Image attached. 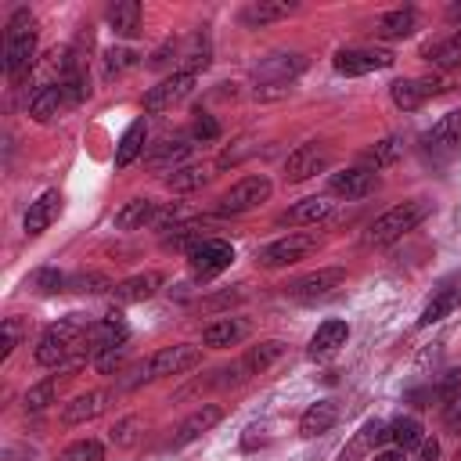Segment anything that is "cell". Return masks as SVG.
<instances>
[{"label":"cell","instance_id":"obj_10","mask_svg":"<svg viewBox=\"0 0 461 461\" xmlns=\"http://www.w3.org/2000/svg\"><path fill=\"white\" fill-rule=\"evenodd\" d=\"M198 364H202V349H198V346H187V342H180V346H166V349H158V353L148 357V371H151V378L187 375V371H194Z\"/></svg>","mask_w":461,"mask_h":461},{"label":"cell","instance_id":"obj_8","mask_svg":"<svg viewBox=\"0 0 461 461\" xmlns=\"http://www.w3.org/2000/svg\"><path fill=\"white\" fill-rule=\"evenodd\" d=\"M342 281H346V270L342 267H321V270H310V274L288 281L285 285V295L288 299H299V303H317V299L331 295Z\"/></svg>","mask_w":461,"mask_h":461},{"label":"cell","instance_id":"obj_54","mask_svg":"<svg viewBox=\"0 0 461 461\" xmlns=\"http://www.w3.org/2000/svg\"><path fill=\"white\" fill-rule=\"evenodd\" d=\"M447 22H454V25H461V0L447 7Z\"/></svg>","mask_w":461,"mask_h":461},{"label":"cell","instance_id":"obj_12","mask_svg":"<svg viewBox=\"0 0 461 461\" xmlns=\"http://www.w3.org/2000/svg\"><path fill=\"white\" fill-rule=\"evenodd\" d=\"M126 339H130V328H126V321L119 317V313H108V317H101V321H94L90 328H86V353L90 357H101V353H108V349H115V346H126Z\"/></svg>","mask_w":461,"mask_h":461},{"label":"cell","instance_id":"obj_35","mask_svg":"<svg viewBox=\"0 0 461 461\" xmlns=\"http://www.w3.org/2000/svg\"><path fill=\"white\" fill-rule=\"evenodd\" d=\"M176 54H180V65H184V72H198V68H205L209 65V40L202 36V32H191L187 40H184V47H176Z\"/></svg>","mask_w":461,"mask_h":461},{"label":"cell","instance_id":"obj_11","mask_svg":"<svg viewBox=\"0 0 461 461\" xmlns=\"http://www.w3.org/2000/svg\"><path fill=\"white\" fill-rule=\"evenodd\" d=\"M443 90H447V83H443L439 76H421V79H396V83L389 86V94H393L396 108H403V112H414V108H421L429 97H436V94H443Z\"/></svg>","mask_w":461,"mask_h":461},{"label":"cell","instance_id":"obj_13","mask_svg":"<svg viewBox=\"0 0 461 461\" xmlns=\"http://www.w3.org/2000/svg\"><path fill=\"white\" fill-rule=\"evenodd\" d=\"M393 54L389 50H371V47H353V50H339L335 54V72L342 76H367L378 68H389Z\"/></svg>","mask_w":461,"mask_h":461},{"label":"cell","instance_id":"obj_3","mask_svg":"<svg viewBox=\"0 0 461 461\" xmlns=\"http://www.w3.org/2000/svg\"><path fill=\"white\" fill-rule=\"evenodd\" d=\"M429 212H432V202H425V198H411V202H400V205L385 209V212L371 223V230H367V245H375V249L393 245L396 238H403L407 230H414Z\"/></svg>","mask_w":461,"mask_h":461},{"label":"cell","instance_id":"obj_26","mask_svg":"<svg viewBox=\"0 0 461 461\" xmlns=\"http://www.w3.org/2000/svg\"><path fill=\"white\" fill-rule=\"evenodd\" d=\"M457 303H461V285H443V288L425 303V310H421V317H418V328H429V324L443 321L447 313L457 310Z\"/></svg>","mask_w":461,"mask_h":461},{"label":"cell","instance_id":"obj_44","mask_svg":"<svg viewBox=\"0 0 461 461\" xmlns=\"http://www.w3.org/2000/svg\"><path fill=\"white\" fill-rule=\"evenodd\" d=\"M68 288H72V292L97 295V292H112V281L101 277V274H76V277H68Z\"/></svg>","mask_w":461,"mask_h":461},{"label":"cell","instance_id":"obj_42","mask_svg":"<svg viewBox=\"0 0 461 461\" xmlns=\"http://www.w3.org/2000/svg\"><path fill=\"white\" fill-rule=\"evenodd\" d=\"M29 285H32L40 295H54V292H61L68 281H65V277H61L54 267H40V270L29 277Z\"/></svg>","mask_w":461,"mask_h":461},{"label":"cell","instance_id":"obj_34","mask_svg":"<svg viewBox=\"0 0 461 461\" xmlns=\"http://www.w3.org/2000/svg\"><path fill=\"white\" fill-rule=\"evenodd\" d=\"M421 54L432 65H439V68H457L461 65V29L450 32V36H443V40H436V43H429Z\"/></svg>","mask_w":461,"mask_h":461},{"label":"cell","instance_id":"obj_36","mask_svg":"<svg viewBox=\"0 0 461 461\" xmlns=\"http://www.w3.org/2000/svg\"><path fill=\"white\" fill-rule=\"evenodd\" d=\"M205 238H209V234H205L198 223H176V227H169V234L162 238V245H166V249H176V252H187V256H191V252H194V249H198Z\"/></svg>","mask_w":461,"mask_h":461},{"label":"cell","instance_id":"obj_37","mask_svg":"<svg viewBox=\"0 0 461 461\" xmlns=\"http://www.w3.org/2000/svg\"><path fill=\"white\" fill-rule=\"evenodd\" d=\"M425 439V429L418 418H396L389 425V443H396V450H411V447H421Z\"/></svg>","mask_w":461,"mask_h":461},{"label":"cell","instance_id":"obj_1","mask_svg":"<svg viewBox=\"0 0 461 461\" xmlns=\"http://www.w3.org/2000/svg\"><path fill=\"white\" fill-rule=\"evenodd\" d=\"M86 328L90 324L83 321V313H68L65 321L50 324L40 335V342H36V364L40 367H61V364H68V357L86 346Z\"/></svg>","mask_w":461,"mask_h":461},{"label":"cell","instance_id":"obj_33","mask_svg":"<svg viewBox=\"0 0 461 461\" xmlns=\"http://www.w3.org/2000/svg\"><path fill=\"white\" fill-rule=\"evenodd\" d=\"M108 25L115 36H133L140 29V4L137 0H115L108 7Z\"/></svg>","mask_w":461,"mask_h":461},{"label":"cell","instance_id":"obj_9","mask_svg":"<svg viewBox=\"0 0 461 461\" xmlns=\"http://www.w3.org/2000/svg\"><path fill=\"white\" fill-rule=\"evenodd\" d=\"M187 263H191V274H194L198 281H209V277H216L220 270H227V267L234 263V249H230V241H223V238H205V241L187 256Z\"/></svg>","mask_w":461,"mask_h":461},{"label":"cell","instance_id":"obj_25","mask_svg":"<svg viewBox=\"0 0 461 461\" xmlns=\"http://www.w3.org/2000/svg\"><path fill=\"white\" fill-rule=\"evenodd\" d=\"M378 443H389V425H382L378 418H371V421L353 436V443L342 450V461H357V457L371 454Z\"/></svg>","mask_w":461,"mask_h":461},{"label":"cell","instance_id":"obj_43","mask_svg":"<svg viewBox=\"0 0 461 461\" xmlns=\"http://www.w3.org/2000/svg\"><path fill=\"white\" fill-rule=\"evenodd\" d=\"M104 457V447L97 443V439H79V443H72L58 461H101Z\"/></svg>","mask_w":461,"mask_h":461},{"label":"cell","instance_id":"obj_19","mask_svg":"<svg viewBox=\"0 0 461 461\" xmlns=\"http://www.w3.org/2000/svg\"><path fill=\"white\" fill-rule=\"evenodd\" d=\"M425 144H429V151L439 155V158L454 155V151L461 148V112H447V115L425 133Z\"/></svg>","mask_w":461,"mask_h":461},{"label":"cell","instance_id":"obj_6","mask_svg":"<svg viewBox=\"0 0 461 461\" xmlns=\"http://www.w3.org/2000/svg\"><path fill=\"white\" fill-rule=\"evenodd\" d=\"M270 191H274V184H270L263 173H256V176H241L238 184H230V187L220 194V212H227V216L249 212V209H256L259 202H267Z\"/></svg>","mask_w":461,"mask_h":461},{"label":"cell","instance_id":"obj_24","mask_svg":"<svg viewBox=\"0 0 461 461\" xmlns=\"http://www.w3.org/2000/svg\"><path fill=\"white\" fill-rule=\"evenodd\" d=\"M285 342L281 339H267V342H259V346H252L238 364H241V371H245V378H252V375H259V371H267L274 360H281L285 357Z\"/></svg>","mask_w":461,"mask_h":461},{"label":"cell","instance_id":"obj_45","mask_svg":"<svg viewBox=\"0 0 461 461\" xmlns=\"http://www.w3.org/2000/svg\"><path fill=\"white\" fill-rule=\"evenodd\" d=\"M133 65H137V54L126 50V47H112V50L104 54V72H108V76H119V72H126V68H133Z\"/></svg>","mask_w":461,"mask_h":461},{"label":"cell","instance_id":"obj_47","mask_svg":"<svg viewBox=\"0 0 461 461\" xmlns=\"http://www.w3.org/2000/svg\"><path fill=\"white\" fill-rule=\"evenodd\" d=\"M122 357H126V346H115V349H108V353L94 357V367H97L101 375H112V371H119V367H122Z\"/></svg>","mask_w":461,"mask_h":461},{"label":"cell","instance_id":"obj_49","mask_svg":"<svg viewBox=\"0 0 461 461\" xmlns=\"http://www.w3.org/2000/svg\"><path fill=\"white\" fill-rule=\"evenodd\" d=\"M443 425L461 436V396H450V400H447V407H443Z\"/></svg>","mask_w":461,"mask_h":461},{"label":"cell","instance_id":"obj_30","mask_svg":"<svg viewBox=\"0 0 461 461\" xmlns=\"http://www.w3.org/2000/svg\"><path fill=\"white\" fill-rule=\"evenodd\" d=\"M61 104H65V101H61V86H58V83H43V86H36L32 97H29V115H32L36 122H50Z\"/></svg>","mask_w":461,"mask_h":461},{"label":"cell","instance_id":"obj_17","mask_svg":"<svg viewBox=\"0 0 461 461\" xmlns=\"http://www.w3.org/2000/svg\"><path fill=\"white\" fill-rule=\"evenodd\" d=\"M249 331H252V324L245 317H220V321L202 328V342L209 349H227V346H238Z\"/></svg>","mask_w":461,"mask_h":461},{"label":"cell","instance_id":"obj_51","mask_svg":"<svg viewBox=\"0 0 461 461\" xmlns=\"http://www.w3.org/2000/svg\"><path fill=\"white\" fill-rule=\"evenodd\" d=\"M245 292H223V295H212V299H202V310H220V306H230L238 303Z\"/></svg>","mask_w":461,"mask_h":461},{"label":"cell","instance_id":"obj_23","mask_svg":"<svg viewBox=\"0 0 461 461\" xmlns=\"http://www.w3.org/2000/svg\"><path fill=\"white\" fill-rule=\"evenodd\" d=\"M346 339H349V324L346 321H324L317 331H313V339H310V357L317 360V357H331V353H339L342 346H346Z\"/></svg>","mask_w":461,"mask_h":461},{"label":"cell","instance_id":"obj_28","mask_svg":"<svg viewBox=\"0 0 461 461\" xmlns=\"http://www.w3.org/2000/svg\"><path fill=\"white\" fill-rule=\"evenodd\" d=\"M335 421H339V407H335L331 400H317V403H310V407L303 411L299 432H303V436H321V432H328Z\"/></svg>","mask_w":461,"mask_h":461},{"label":"cell","instance_id":"obj_29","mask_svg":"<svg viewBox=\"0 0 461 461\" xmlns=\"http://www.w3.org/2000/svg\"><path fill=\"white\" fill-rule=\"evenodd\" d=\"M299 4H288V0H256L241 11V22L245 25H267V22H277V18H288L295 14Z\"/></svg>","mask_w":461,"mask_h":461},{"label":"cell","instance_id":"obj_48","mask_svg":"<svg viewBox=\"0 0 461 461\" xmlns=\"http://www.w3.org/2000/svg\"><path fill=\"white\" fill-rule=\"evenodd\" d=\"M216 137H220V122L212 115H205V112H198V119H194V140H216Z\"/></svg>","mask_w":461,"mask_h":461},{"label":"cell","instance_id":"obj_2","mask_svg":"<svg viewBox=\"0 0 461 461\" xmlns=\"http://www.w3.org/2000/svg\"><path fill=\"white\" fill-rule=\"evenodd\" d=\"M32 58H36V18L29 14V7H18L4 36V72L18 79L32 68Z\"/></svg>","mask_w":461,"mask_h":461},{"label":"cell","instance_id":"obj_15","mask_svg":"<svg viewBox=\"0 0 461 461\" xmlns=\"http://www.w3.org/2000/svg\"><path fill=\"white\" fill-rule=\"evenodd\" d=\"M112 407V393L108 389H94V393H79L76 400H68L61 407V421L65 425H83V421H94L97 414H104Z\"/></svg>","mask_w":461,"mask_h":461},{"label":"cell","instance_id":"obj_40","mask_svg":"<svg viewBox=\"0 0 461 461\" xmlns=\"http://www.w3.org/2000/svg\"><path fill=\"white\" fill-rule=\"evenodd\" d=\"M209 169H202V166H184V169H173L169 176H166V187L169 191H194V187H205L209 184Z\"/></svg>","mask_w":461,"mask_h":461},{"label":"cell","instance_id":"obj_41","mask_svg":"<svg viewBox=\"0 0 461 461\" xmlns=\"http://www.w3.org/2000/svg\"><path fill=\"white\" fill-rule=\"evenodd\" d=\"M54 396H58V378H43L25 393V411H43L54 403Z\"/></svg>","mask_w":461,"mask_h":461},{"label":"cell","instance_id":"obj_16","mask_svg":"<svg viewBox=\"0 0 461 461\" xmlns=\"http://www.w3.org/2000/svg\"><path fill=\"white\" fill-rule=\"evenodd\" d=\"M375 187H378V176H375V169H367V166H353V169L331 176V194H339V198H346V202L367 198Z\"/></svg>","mask_w":461,"mask_h":461},{"label":"cell","instance_id":"obj_14","mask_svg":"<svg viewBox=\"0 0 461 461\" xmlns=\"http://www.w3.org/2000/svg\"><path fill=\"white\" fill-rule=\"evenodd\" d=\"M191 90H194V76H191V72H173L169 79H162L158 86H151V90L144 94V108H148V112H166V108H173L176 101H184Z\"/></svg>","mask_w":461,"mask_h":461},{"label":"cell","instance_id":"obj_22","mask_svg":"<svg viewBox=\"0 0 461 461\" xmlns=\"http://www.w3.org/2000/svg\"><path fill=\"white\" fill-rule=\"evenodd\" d=\"M328 212H331V202L328 198H303V202L288 205L277 216V227H310V223H321Z\"/></svg>","mask_w":461,"mask_h":461},{"label":"cell","instance_id":"obj_5","mask_svg":"<svg viewBox=\"0 0 461 461\" xmlns=\"http://www.w3.org/2000/svg\"><path fill=\"white\" fill-rule=\"evenodd\" d=\"M306 68V61L299 54H277V58H267L259 68H256V97H285L288 94V83Z\"/></svg>","mask_w":461,"mask_h":461},{"label":"cell","instance_id":"obj_46","mask_svg":"<svg viewBox=\"0 0 461 461\" xmlns=\"http://www.w3.org/2000/svg\"><path fill=\"white\" fill-rule=\"evenodd\" d=\"M18 339H22V321L18 317H7L4 321V339H0V360L11 357V349L18 346Z\"/></svg>","mask_w":461,"mask_h":461},{"label":"cell","instance_id":"obj_20","mask_svg":"<svg viewBox=\"0 0 461 461\" xmlns=\"http://www.w3.org/2000/svg\"><path fill=\"white\" fill-rule=\"evenodd\" d=\"M162 288V277L155 274V270H148V274H133V277H126V281H119V285H112V299L115 303H144V299H151L155 292Z\"/></svg>","mask_w":461,"mask_h":461},{"label":"cell","instance_id":"obj_38","mask_svg":"<svg viewBox=\"0 0 461 461\" xmlns=\"http://www.w3.org/2000/svg\"><path fill=\"white\" fill-rule=\"evenodd\" d=\"M187 151H191L187 137H166L162 144H155V148L148 151V162H151V166H158V169H166L169 162H180Z\"/></svg>","mask_w":461,"mask_h":461},{"label":"cell","instance_id":"obj_50","mask_svg":"<svg viewBox=\"0 0 461 461\" xmlns=\"http://www.w3.org/2000/svg\"><path fill=\"white\" fill-rule=\"evenodd\" d=\"M133 429H137V418H126V421H119V425L112 429V443H119V447H130V443H133Z\"/></svg>","mask_w":461,"mask_h":461},{"label":"cell","instance_id":"obj_32","mask_svg":"<svg viewBox=\"0 0 461 461\" xmlns=\"http://www.w3.org/2000/svg\"><path fill=\"white\" fill-rule=\"evenodd\" d=\"M155 212H158V205H155L151 198H133V202H126V205L115 212V227H119V230H137V227H144V223H155Z\"/></svg>","mask_w":461,"mask_h":461},{"label":"cell","instance_id":"obj_18","mask_svg":"<svg viewBox=\"0 0 461 461\" xmlns=\"http://www.w3.org/2000/svg\"><path fill=\"white\" fill-rule=\"evenodd\" d=\"M220 418H223V407H216V403H202L198 411H191L180 425H176V432H173V447H184V443H191V439H198L202 432H209L212 425H220Z\"/></svg>","mask_w":461,"mask_h":461},{"label":"cell","instance_id":"obj_21","mask_svg":"<svg viewBox=\"0 0 461 461\" xmlns=\"http://www.w3.org/2000/svg\"><path fill=\"white\" fill-rule=\"evenodd\" d=\"M61 212V194L58 191H43L36 202H29V212H25V234H43Z\"/></svg>","mask_w":461,"mask_h":461},{"label":"cell","instance_id":"obj_52","mask_svg":"<svg viewBox=\"0 0 461 461\" xmlns=\"http://www.w3.org/2000/svg\"><path fill=\"white\" fill-rule=\"evenodd\" d=\"M439 457V443L436 439H421V461H436Z\"/></svg>","mask_w":461,"mask_h":461},{"label":"cell","instance_id":"obj_31","mask_svg":"<svg viewBox=\"0 0 461 461\" xmlns=\"http://www.w3.org/2000/svg\"><path fill=\"white\" fill-rule=\"evenodd\" d=\"M144 140H148V122L144 119H133L126 126V133L119 137V148H115V166L126 169L140 151H144Z\"/></svg>","mask_w":461,"mask_h":461},{"label":"cell","instance_id":"obj_4","mask_svg":"<svg viewBox=\"0 0 461 461\" xmlns=\"http://www.w3.org/2000/svg\"><path fill=\"white\" fill-rule=\"evenodd\" d=\"M317 245H321V238H317L313 230H292V234H285V238L263 245V249L256 252V263L267 267V270H274V267H292V263L306 259Z\"/></svg>","mask_w":461,"mask_h":461},{"label":"cell","instance_id":"obj_7","mask_svg":"<svg viewBox=\"0 0 461 461\" xmlns=\"http://www.w3.org/2000/svg\"><path fill=\"white\" fill-rule=\"evenodd\" d=\"M328 166H331V148L321 144V140H306V144H299V148L285 158V180H288V184H303V180L324 173Z\"/></svg>","mask_w":461,"mask_h":461},{"label":"cell","instance_id":"obj_53","mask_svg":"<svg viewBox=\"0 0 461 461\" xmlns=\"http://www.w3.org/2000/svg\"><path fill=\"white\" fill-rule=\"evenodd\" d=\"M371 461H407V450H382V454H375Z\"/></svg>","mask_w":461,"mask_h":461},{"label":"cell","instance_id":"obj_39","mask_svg":"<svg viewBox=\"0 0 461 461\" xmlns=\"http://www.w3.org/2000/svg\"><path fill=\"white\" fill-rule=\"evenodd\" d=\"M400 155H403V140H400V137H385V140H378V144L364 155V166H367V169H385V166H393Z\"/></svg>","mask_w":461,"mask_h":461},{"label":"cell","instance_id":"obj_27","mask_svg":"<svg viewBox=\"0 0 461 461\" xmlns=\"http://www.w3.org/2000/svg\"><path fill=\"white\" fill-rule=\"evenodd\" d=\"M414 29H418V14H414L411 7L389 11V14H382V18L375 22V36H378V40H403V36H411Z\"/></svg>","mask_w":461,"mask_h":461}]
</instances>
